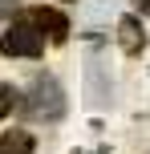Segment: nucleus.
<instances>
[{
	"label": "nucleus",
	"instance_id": "f257e3e1",
	"mask_svg": "<svg viewBox=\"0 0 150 154\" xmlns=\"http://www.w3.org/2000/svg\"><path fill=\"white\" fill-rule=\"evenodd\" d=\"M0 53L4 57H41L45 53V32L37 29L32 12L12 16V24L0 32Z\"/></svg>",
	"mask_w": 150,
	"mask_h": 154
},
{
	"label": "nucleus",
	"instance_id": "f03ea898",
	"mask_svg": "<svg viewBox=\"0 0 150 154\" xmlns=\"http://www.w3.org/2000/svg\"><path fill=\"white\" fill-rule=\"evenodd\" d=\"M24 114L37 118V122H57L65 114V93L53 77H37L24 93Z\"/></svg>",
	"mask_w": 150,
	"mask_h": 154
},
{
	"label": "nucleus",
	"instance_id": "7ed1b4c3",
	"mask_svg": "<svg viewBox=\"0 0 150 154\" xmlns=\"http://www.w3.org/2000/svg\"><path fill=\"white\" fill-rule=\"evenodd\" d=\"M32 12V20H37V29L45 32L49 41H53V45H61L65 37H69V20H65V12H57V8H29Z\"/></svg>",
	"mask_w": 150,
	"mask_h": 154
},
{
	"label": "nucleus",
	"instance_id": "20e7f679",
	"mask_svg": "<svg viewBox=\"0 0 150 154\" xmlns=\"http://www.w3.org/2000/svg\"><path fill=\"white\" fill-rule=\"evenodd\" d=\"M118 45L126 57H138L146 49V32H142V20L138 16H122L118 20Z\"/></svg>",
	"mask_w": 150,
	"mask_h": 154
},
{
	"label": "nucleus",
	"instance_id": "39448f33",
	"mask_svg": "<svg viewBox=\"0 0 150 154\" xmlns=\"http://www.w3.org/2000/svg\"><path fill=\"white\" fill-rule=\"evenodd\" d=\"M32 134L29 130H4L0 134V154H32Z\"/></svg>",
	"mask_w": 150,
	"mask_h": 154
},
{
	"label": "nucleus",
	"instance_id": "423d86ee",
	"mask_svg": "<svg viewBox=\"0 0 150 154\" xmlns=\"http://www.w3.org/2000/svg\"><path fill=\"white\" fill-rule=\"evenodd\" d=\"M12 106H16L12 85H0V118H8V114H12Z\"/></svg>",
	"mask_w": 150,
	"mask_h": 154
},
{
	"label": "nucleus",
	"instance_id": "0eeeda50",
	"mask_svg": "<svg viewBox=\"0 0 150 154\" xmlns=\"http://www.w3.org/2000/svg\"><path fill=\"white\" fill-rule=\"evenodd\" d=\"M0 8H12V0H0Z\"/></svg>",
	"mask_w": 150,
	"mask_h": 154
}]
</instances>
